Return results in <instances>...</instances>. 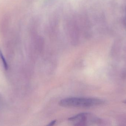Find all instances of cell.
Listing matches in <instances>:
<instances>
[{
    "label": "cell",
    "mask_w": 126,
    "mask_h": 126,
    "mask_svg": "<svg viewBox=\"0 0 126 126\" xmlns=\"http://www.w3.org/2000/svg\"><path fill=\"white\" fill-rule=\"evenodd\" d=\"M104 103L103 100L98 98L71 97L63 99L59 104L63 107L89 108L102 105Z\"/></svg>",
    "instance_id": "1"
},
{
    "label": "cell",
    "mask_w": 126,
    "mask_h": 126,
    "mask_svg": "<svg viewBox=\"0 0 126 126\" xmlns=\"http://www.w3.org/2000/svg\"><path fill=\"white\" fill-rule=\"evenodd\" d=\"M68 121L74 124L75 126H86L90 124H95L101 123L99 118L92 114L82 113L71 117Z\"/></svg>",
    "instance_id": "2"
},
{
    "label": "cell",
    "mask_w": 126,
    "mask_h": 126,
    "mask_svg": "<svg viewBox=\"0 0 126 126\" xmlns=\"http://www.w3.org/2000/svg\"><path fill=\"white\" fill-rule=\"evenodd\" d=\"M0 57L2 63H3V64L4 68H5V69L7 70L8 69V65H7V63L6 61L4 56H3V54L1 51H0Z\"/></svg>",
    "instance_id": "3"
},
{
    "label": "cell",
    "mask_w": 126,
    "mask_h": 126,
    "mask_svg": "<svg viewBox=\"0 0 126 126\" xmlns=\"http://www.w3.org/2000/svg\"><path fill=\"white\" fill-rule=\"evenodd\" d=\"M56 123V121L55 120L53 121H52L51 122V123H50L48 125V126H54V125Z\"/></svg>",
    "instance_id": "4"
},
{
    "label": "cell",
    "mask_w": 126,
    "mask_h": 126,
    "mask_svg": "<svg viewBox=\"0 0 126 126\" xmlns=\"http://www.w3.org/2000/svg\"><path fill=\"white\" fill-rule=\"evenodd\" d=\"M125 103H126V101H125Z\"/></svg>",
    "instance_id": "5"
}]
</instances>
